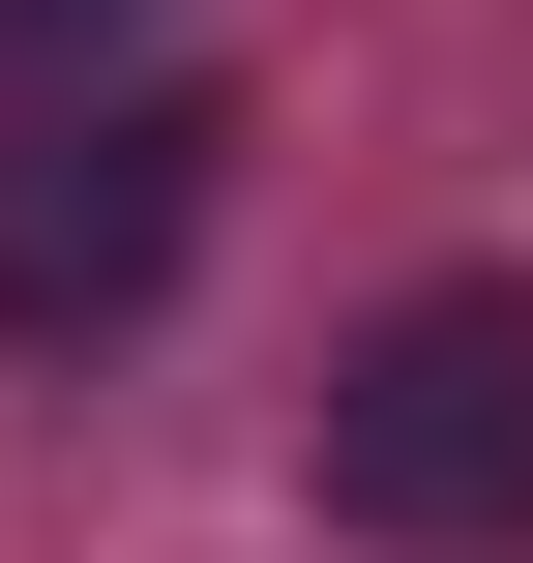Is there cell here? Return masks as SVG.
Masks as SVG:
<instances>
[{"label":"cell","mask_w":533,"mask_h":563,"mask_svg":"<svg viewBox=\"0 0 533 563\" xmlns=\"http://www.w3.org/2000/svg\"><path fill=\"white\" fill-rule=\"evenodd\" d=\"M326 534H386V563H504L533 534V267H415L356 356H326Z\"/></svg>","instance_id":"6da1fadb"},{"label":"cell","mask_w":533,"mask_h":563,"mask_svg":"<svg viewBox=\"0 0 533 563\" xmlns=\"http://www.w3.org/2000/svg\"><path fill=\"white\" fill-rule=\"evenodd\" d=\"M208 89H59V119H0V327L30 356H89V327H148L178 297V238H208Z\"/></svg>","instance_id":"7a4b0ae2"},{"label":"cell","mask_w":533,"mask_h":563,"mask_svg":"<svg viewBox=\"0 0 533 563\" xmlns=\"http://www.w3.org/2000/svg\"><path fill=\"white\" fill-rule=\"evenodd\" d=\"M0 30H148V0H0Z\"/></svg>","instance_id":"3957f363"}]
</instances>
